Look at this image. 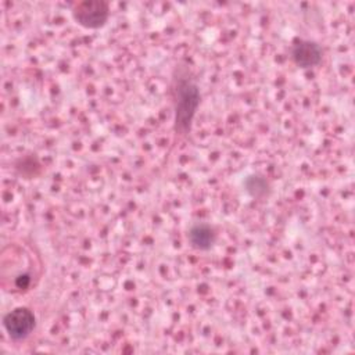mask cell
Segmentation results:
<instances>
[{"label": "cell", "instance_id": "cell-1", "mask_svg": "<svg viewBox=\"0 0 355 355\" xmlns=\"http://www.w3.org/2000/svg\"><path fill=\"white\" fill-rule=\"evenodd\" d=\"M175 98V129L180 135H186L191 129L193 119L200 107L201 93L198 85L189 76H180L173 86Z\"/></svg>", "mask_w": 355, "mask_h": 355}, {"label": "cell", "instance_id": "cell-4", "mask_svg": "<svg viewBox=\"0 0 355 355\" xmlns=\"http://www.w3.org/2000/svg\"><path fill=\"white\" fill-rule=\"evenodd\" d=\"M322 55V47L313 40L297 39L291 47V58L294 64L304 69L319 65Z\"/></svg>", "mask_w": 355, "mask_h": 355}, {"label": "cell", "instance_id": "cell-2", "mask_svg": "<svg viewBox=\"0 0 355 355\" xmlns=\"http://www.w3.org/2000/svg\"><path fill=\"white\" fill-rule=\"evenodd\" d=\"M73 19L83 28L98 29L110 18V6L103 0H83L72 6Z\"/></svg>", "mask_w": 355, "mask_h": 355}, {"label": "cell", "instance_id": "cell-6", "mask_svg": "<svg viewBox=\"0 0 355 355\" xmlns=\"http://www.w3.org/2000/svg\"><path fill=\"white\" fill-rule=\"evenodd\" d=\"M244 187L247 193L254 198H263L269 191V184L266 179L259 175H251L244 180Z\"/></svg>", "mask_w": 355, "mask_h": 355}, {"label": "cell", "instance_id": "cell-3", "mask_svg": "<svg viewBox=\"0 0 355 355\" xmlns=\"http://www.w3.org/2000/svg\"><path fill=\"white\" fill-rule=\"evenodd\" d=\"M3 326L12 341H22L33 331L36 318L29 308L18 306L3 316Z\"/></svg>", "mask_w": 355, "mask_h": 355}, {"label": "cell", "instance_id": "cell-5", "mask_svg": "<svg viewBox=\"0 0 355 355\" xmlns=\"http://www.w3.org/2000/svg\"><path fill=\"white\" fill-rule=\"evenodd\" d=\"M187 239L193 248L200 251H207L214 245L216 240V234L211 225L205 222H200L190 227L187 233Z\"/></svg>", "mask_w": 355, "mask_h": 355}]
</instances>
